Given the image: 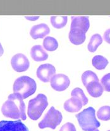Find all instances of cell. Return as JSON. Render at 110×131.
<instances>
[{
  "label": "cell",
  "mask_w": 110,
  "mask_h": 131,
  "mask_svg": "<svg viewBox=\"0 0 110 131\" xmlns=\"http://www.w3.org/2000/svg\"><path fill=\"white\" fill-rule=\"evenodd\" d=\"M11 65L15 71L23 72L28 70L30 66V62L26 56L22 53H18L12 57Z\"/></svg>",
  "instance_id": "cell-6"
},
{
  "label": "cell",
  "mask_w": 110,
  "mask_h": 131,
  "mask_svg": "<svg viewBox=\"0 0 110 131\" xmlns=\"http://www.w3.org/2000/svg\"><path fill=\"white\" fill-rule=\"evenodd\" d=\"M25 18L28 20H30V21H36L39 18V16H36V17H25Z\"/></svg>",
  "instance_id": "cell-26"
},
{
  "label": "cell",
  "mask_w": 110,
  "mask_h": 131,
  "mask_svg": "<svg viewBox=\"0 0 110 131\" xmlns=\"http://www.w3.org/2000/svg\"><path fill=\"white\" fill-rule=\"evenodd\" d=\"M48 106V98L43 94H39L35 98L29 101L27 114L30 119L37 120Z\"/></svg>",
  "instance_id": "cell-4"
},
{
  "label": "cell",
  "mask_w": 110,
  "mask_h": 131,
  "mask_svg": "<svg viewBox=\"0 0 110 131\" xmlns=\"http://www.w3.org/2000/svg\"><path fill=\"white\" fill-rule=\"evenodd\" d=\"M37 89L34 80L28 76L18 77L13 84V92L20 94L23 99H26L32 95Z\"/></svg>",
  "instance_id": "cell-3"
},
{
  "label": "cell",
  "mask_w": 110,
  "mask_h": 131,
  "mask_svg": "<svg viewBox=\"0 0 110 131\" xmlns=\"http://www.w3.org/2000/svg\"><path fill=\"white\" fill-rule=\"evenodd\" d=\"M97 117L99 120L108 121L110 120V106H104L101 107L97 112Z\"/></svg>",
  "instance_id": "cell-21"
},
{
  "label": "cell",
  "mask_w": 110,
  "mask_h": 131,
  "mask_svg": "<svg viewBox=\"0 0 110 131\" xmlns=\"http://www.w3.org/2000/svg\"><path fill=\"white\" fill-rule=\"evenodd\" d=\"M50 33V29L46 24H40L34 25L30 31V35L34 39L44 38Z\"/></svg>",
  "instance_id": "cell-10"
},
{
  "label": "cell",
  "mask_w": 110,
  "mask_h": 131,
  "mask_svg": "<svg viewBox=\"0 0 110 131\" xmlns=\"http://www.w3.org/2000/svg\"><path fill=\"white\" fill-rule=\"evenodd\" d=\"M101 82L104 90L107 92H110V73L103 76L101 80Z\"/></svg>",
  "instance_id": "cell-23"
},
{
  "label": "cell",
  "mask_w": 110,
  "mask_h": 131,
  "mask_svg": "<svg viewBox=\"0 0 110 131\" xmlns=\"http://www.w3.org/2000/svg\"><path fill=\"white\" fill-rule=\"evenodd\" d=\"M108 60L101 55H96L93 57L92 63L94 67L97 70H103L108 65Z\"/></svg>",
  "instance_id": "cell-17"
},
{
  "label": "cell",
  "mask_w": 110,
  "mask_h": 131,
  "mask_svg": "<svg viewBox=\"0 0 110 131\" xmlns=\"http://www.w3.org/2000/svg\"><path fill=\"white\" fill-rule=\"evenodd\" d=\"M86 32L79 29H70L68 37L72 44L75 45H80L84 43L86 39Z\"/></svg>",
  "instance_id": "cell-11"
},
{
  "label": "cell",
  "mask_w": 110,
  "mask_h": 131,
  "mask_svg": "<svg viewBox=\"0 0 110 131\" xmlns=\"http://www.w3.org/2000/svg\"><path fill=\"white\" fill-rule=\"evenodd\" d=\"M82 106L83 104L82 101L77 97L72 96L70 99L65 101L63 107L67 112L75 113L80 111Z\"/></svg>",
  "instance_id": "cell-13"
},
{
  "label": "cell",
  "mask_w": 110,
  "mask_h": 131,
  "mask_svg": "<svg viewBox=\"0 0 110 131\" xmlns=\"http://www.w3.org/2000/svg\"><path fill=\"white\" fill-rule=\"evenodd\" d=\"M90 27L89 20L87 17H72L70 29H79L87 32Z\"/></svg>",
  "instance_id": "cell-12"
},
{
  "label": "cell",
  "mask_w": 110,
  "mask_h": 131,
  "mask_svg": "<svg viewBox=\"0 0 110 131\" xmlns=\"http://www.w3.org/2000/svg\"><path fill=\"white\" fill-rule=\"evenodd\" d=\"M82 83L84 86L86 87L91 82L99 81V79L97 75L94 72L91 71V70H87L83 73L82 75Z\"/></svg>",
  "instance_id": "cell-19"
},
{
  "label": "cell",
  "mask_w": 110,
  "mask_h": 131,
  "mask_svg": "<svg viewBox=\"0 0 110 131\" xmlns=\"http://www.w3.org/2000/svg\"><path fill=\"white\" fill-rule=\"evenodd\" d=\"M70 81L68 76L62 73L54 75L51 80V86L56 91H63L68 88Z\"/></svg>",
  "instance_id": "cell-8"
},
{
  "label": "cell",
  "mask_w": 110,
  "mask_h": 131,
  "mask_svg": "<svg viewBox=\"0 0 110 131\" xmlns=\"http://www.w3.org/2000/svg\"><path fill=\"white\" fill-rule=\"evenodd\" d=\"M3 53H4L3 48V46L2 45H1V44L0 43V57H1V56L3 55Z\"/></svg>",
  "instance_id": "cell-27"
},
{
  "label": "cell",
  "mask_w": 110,
  "mask_h": 131,
  "mask_svg": "<svg viewBox=\"0 0 110 131\" xmlns=\"http://www.w3.org/2000/svg\"><path fill=\"white\" fill-rule=\"evenodd\" d=\"M94 131H99L98 129H96V130H94Z\"/></svg>",
  "instance_id": "cell-28"
},
{
  "label": "cell",
  "mask_w": 110,
  "mask_h": 131,
  "mask_svg": "<svg viewBox=\"0 0 110 131\" xmlns=\"http://www.w3.org/2000/svg\"><path fill=\"white\" fill-rule=\"evenodd\" d=\"M95 112L94 108L89 107L75 115L79 125L84 131H94L100 127Z\"/></svg>",
  "instance_id": "cell-2"
},
{
  "label": "cell",
  "mask_w": 110,
  "mask_h": 131,
  "mask_svg": "<svg viewBox=\"0 0 110 131\" xmlns=\"http://www.w3.org/2000/svg\"><path fill=\"white\" fill-rule=\"evenodd\" d=\"M71 95H72V96H74V97L79 98V100L82 101V103L83 106L86 105L88 103V98L87 97V96L85 95L82 89H80V88H75V89L72 91Z\"/></svg>",
  "instance_id": "cell-22"
},
{
  "label": "cell",
  "mask_w": 110,
  "mask_h": 131,
  "mask_svg": "<svg viewBox=\"0 0 110 131\" xmlns=\"http://www.w3.org/2000/svg\"><path fill=\"white\" fill-rule=\"evenodd\" d=\"M86 89L90 96L93 97H99L103 94L104 89L99 81H93L87 85Z\"/></svg>",
  "instance_id": "cell-15"
},
{
  "label": "cell",
  "mask_w": 110,
  "mask_h": 131,
  "mask_svg": "<svg viewBox=\"0 0 110 131\" xmlns=\"http://www.w3.org/2000/svg\"><path fill=\"white\" fill-rule=\"evenodd\" d=\"M56 69L53 65L46 63L40 65L37 70V76L43 82H49L55 75Z\"/></svg>",
  "instance_id": "cell-7"
},
{
  "label": "cell",
  "mask_w": 110,
  "mask_h": 131,
  "mask_svg": "<svg viewBox=\"0 0 110 131\" xmlns=\"http://www.w3.org/2000/svg\"><path fill=\"white\" fill-rule=\"evenodd\" d=\"M102 42H103V39H102L101 35H99V34H94L91 37L89 42L88 44V50L90 52L94 53L97 50V48L101 45Z\"/></svg>",
  "instance_id": "cell-16"
},
{
  "label": "cell",
  "mask_w": 110,
  "mask_h": 131,
  "mask_svg": "<svg viewBox=\"0 0 110 131\" xmlns=\"http://www.w3.org/2000/svg\"><path fill=\"white\" fill-rule=\"evenodd\" d=\"M103 37H104V41L110 45V29L106 30L103 35Z\"/></svg>",
  "instance_id": "cell-25"
},
{
  "label": "cell",
  "mask_w": 110,
  "mask_h": 131,
  "mask_svg": "<svg viewBox=\"0 0 110 131\" xmlns=\"http://www.w3.org/2000/svg\"><path fill=\"white\" fill-rule=\"evenodd\" d=\"M59 131H76V129L73 124L68 122L64 124Z\"/></svg>",
  "instance_id": "cell-24"
},
{
  "label": "cell",
  "mask_w": 110,
  "mask_h": 131,
  "mask_svg": "<svg viewBox=\"0 0 110 131\" xmlns=\"http://www.w3.org/2000/svg\"><path fill=\"white\" fill-rule=\"evenodd\" d=\"M0 131H30L20 120L0 122Z\"/></svg>",
  "instance_id": "cell-9"
},
{
  "label": "cell",
  "mask_w": 110,
  "mask_h": 131,
  "mask_svg": "<svg viewBox=\"0 0 110 131\" xmlns=\"http://www.w3.org/2000/svg\"><path fill=\"white\" fill-rule=\"evenodd\" d=\"M1 112L4 116L13 119H27L25 115V105L20 94L13 93L10 94L8 100L1 107Z\"/></svg>",
  "instance_id": "cell-1"
},
{
  "label": "cell",
  "mask_w": 110,
  "mask_h": 131,
  "mask_svg": "<svg viewBox=\"0 0 110 131\" xmlns=\"http://www.w3.org/2000/svg\"><path fill=\"white\" fill-rule=\"evenodd\" d=\"M43 46L46 50L48 51H54L58 48V43L54 37H46L43 41Z\"/></svg>",
  "instance_id": "cell-20"
},
{
  "label": "cell",
  "mask_w": 110,
  "mask_h": 131,
  "mask_svg": "<svg viewBox=\"0 0 110 131\" xmlns=\"http://www.w3.org/2000/svg\"><path fill=\"white\" fill-rule=\"evenodd\" d=\"M68 18L67 16H53L51 17V23L53 27L61 29L67 25Z\"/></svg>",
  "instance_id": "cell-18"
},
{
  "label": "cell",
  "mask_w": 110,
  "mask_h": 131,
  "mask_svg": "<svg viewBox=\"0 0 110 131\" xmlns=\"http://www.w3.org/2000/svg\"><path fill=\"white\" fill-rule=\"evenodd\" d=\"M62 119L63 117L61 112L52 106L47 112L43 119L39 123V127L42 129L45 128L55 129L58 125H60Z\"/></svg>",
  "instance_id": "cell-5"
},
{
  "label": "cell",
  "mask_w": 110,
  "mask_h": 131,
  "mask_svg": "<svg viewBox=\"0 0 110 131\" xmlns=\"http://www.w3.org/2000/svg\"><path fill=\"white\" fill-rule=\"evenodd\" d=\"M108 131H110V130H108Z\"/></svg>",
  "instance_id": "cell-29"
},
{
  "label": "cell",
  "mask_w": 110,
  "mask_h": 131,
  "mask_svg": "<svg viewBox=\"0 0 110 131\" xmlns=\"http://www.w3.org/2000/svg\"><path fill=\"white\" fill-rule=\"evenodd\" d=\"M30 56L36 61H43L48 58V54L41 45H35L32 48Z\"/></svg>",
  "instance_id": "cell-14"
}]
</instances>
